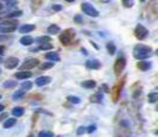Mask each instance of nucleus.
<instances>
[{"instance_id":"nucleus-46","label":"nucleus","mask_w":158,"mask_h":137,"mask_svg":"<svg viewBox=\"0 0 158 137\" xmlns=\"http://www.w3.org/2000/svg\"><path fill=\"white\" fill-rule=\"evenodd\" d=\"M0 60H1V59H0Z\"/></svg>"},{"instance_id":"nucleus-33","label":"nucleus","mask_w":158,"mask_h":137,"mask_svg":"<svg viewBox=\"0 0 158 137\" xmlns=\"http://www.w3.org/2000/svg\"><path fill=\"white\" fill-rule=\"evenodd\" d=\"M52 10H54L55 12H60L63 10V6L62 5H52Z\"/></svg>"},{"instance_id":"nucleus-43","label":"nucleus","mask_w":158,"mask_h":137,"mask_svg":"<svg viewBox=\"0 0 158 137\" xmlns=\"http://www.w3.org/2000/svg\"><path fill=\"white\" fill-rule=\"evenodd\" d=\"M65 1H68V3H74L75 0H65Z\"/></svg>"},{"instance_id":"nucleus-12","label":"nucleus","mask_w":158,"mask_h":137,"mask_svg":"<svg viewBox=\"0 0 158 137\" xmlns=\"http://www.w3.org/2000/svg\"><path fill=\"white\" fill-rule=\"evenodd\" d=\"M152 67V64H151V62H149V61H142V62H139L138 63V68L140 71H144V72H146V71H149L150 68Z\"/></svg>"},{"instance_id":"nucleus-4","label":"nucleus","mask_w":158,"mask_h":137,"mask_svg":"<svg viewBox=\"0 0 158 137\" xmlns=\"http://www.w3.org/2000/svg\"><path fill=\"white\" fill-rule=\"evenodd\" d=\"M125 67H126V59L124 56L118 57L115 63H114V72H115V74H118V75L121 74L122 71L125 69Z\"/></svg>"},{"instance_id":"nucleus-21","label":"nucleus","mask_w":158,"mask_h":137,"mask_svg":"<svg viewBox=\"0 0 158 137\" xmlns=\"http://www.w3.org/2000/svg\"><path fill=\"white\" fill-rule=\"evenodd\" d=\"M15 86H17V81H14V80H6L4 82V87L5 88H13Z\"/></svg>"},{"instance_id":"nucleus-10","label":"nucleus","mask_w":158,"mask_h":137,"mask_svg":"<svg viewBox=\"0 0 158 137\" xmlns=\"http://www.w3.org/2000/svg\"><path fill=\"white\" fill-rule=\"evenodd\" d=\"M50 81H51V78H49V76H39V78L36 79V85L41 87V86H45V85H48Z\"/></svg>"},{"instance_id":"nucleus-26","label":"nucleus","mask_w":158,"mask_h":137,"mask_svg":"<svg viewBox=\"0 0 158 137\" xmlns=\"http://www.w3.org/2000/svg\"><path fill=\"white\" fill-rule=\"evenodd\" d=\"M23 97H24V91H23V90H22V91H17V92L13 93V99H14V100L22 99Z\"/></svg>"},{"instance_id":"nucleus-45","label":"nucleus","mask_w":158,"mask_h":137,"mask_svg":"<svg viewBox=\"0 0 158 137\" xmlns=\"http://www.w3.org/2000/svg\"><path fill=\"white\" fill-rule=\"evenodd\" d=\"M0 99H1V95H0Z\"/></svg>"},{"instance_id":"nucleus-41","label":"nucleus","mask_w":158,"mask_h":137,"mask_svg":"<svg viewBox=\"0 0 158 137\" xmlns=\"http://www.w3.org/2000/svg\"><path fill=\"white\" fill-rule=\"evenodd\" d=\"M4 109H5V106L0 104V112H1V111H4Z\"/></svg>"},{"instance_id":"nucleus-1","label":"nucleus","mask_w":158,"mask_h":137,"mask_svg":"<svg viewBox=\"0 0 158 137\" xmlns=\"http://www.w3.org/2000/svg\"><path fill=\"white\" fill-rule=\"evenodd\" d=\"M151 48L149 45H144V44H137L133 49V56L137 60H146L149 57V55L151 54Z\"/></svg>"},{"instance_id":"nucleus-35","label":"nucleus","mask_w":158,"mask_h":137,"mask_svg":"<svg viewBox=\"0 0 158 137\" xmlns=\"http://www.w3.org/2000/svg\"><path fill=\"white\" fill-rule=\"evenodd\" d=\"M84 131H86V128H84V126H80V128L77 129V133H79V135H83Z\"/></svg>"},{"instance_id":"nucleus-29","label":"nucleus","mask_w":158,"mask_h":137,"mask_svg":"<svg viewBox=\"0 0 158 137\" xmlns=\"http://www.w3.org/2000/svg\"><path fill=\"white\" fill-rule=\"evenodd\" d=\"M147 99H149V102H151V104L156 102L157 101V93L156 92L154 93H150L149 97H147Z\"/></svg>"},{"instance_id":"nucleus-25","label":"nucleus","mask_w":158,"mask_h":137,"mask_svg":"<svg viewBox=\"0 0 158 137\" xmlns=\"http://www.w3.org/2000/svg\"><path fill=\"white\" fill-rule=\"evenodd\" d=\"M122 5L126 8H131L134 5V0H122Z\"/></svg>"},{"instance_id":"nucleus-17","label":"nucleus","mask_w":158,"mask_h":137,"mask_svg":"<svg viewBox=\"0 0 158 137\" xmlns=\"http://www.w3.org/2000/svg\"><path fill=\"white\" fill-rule=\"evenodd\" d=\"M33 37H31V36H24V37H22L20 38V44H23V45H31L32 43H33Z\"/></svg>"},{"instance_id":"nucleus-8","label":"nucleus","mask_w":158,"mask_h":137,"mask_svg":"<svg viewBox=\"0 0 158 137\" xmlns=\"http://www.w3.org/2000/svg\"><path fill=\"white\" fill-rule=\"evenodd\" d=\"M19 64V60L17 59V57H8L6 61H5V67L7 68V69H13V68L15 67H18Z\"/></svg>"},{"instance_id":"nucleus-37","label":"nucleus","mask_w":158,"mask_h":137,"mask_svg":"<svg viewBox=\"0 0 158 137\" xmlns=\"http://www.w3.org/2000/svg\"><path fill=\"white\" fill-rule=\"evenodd\" d=\"M6 40H8L6 35H0V41H6Z\"/></svg>"},{"instance_id":"nucleus-5","label":"nucleus","mask_w":158,"mask_h":137,"mask_svg":"<svg viewBox=\"0 0 158 137\" xmlns=\"http://www.w3.org/2000/svg\"><path fill=\"white\" fill-rule=\"evenodd\" d=\"M38 64H39V61L37 59H29L23 62L20 68H22V71H30L32 68H36Z\"/></svg>"},{"instance_id":"nucleus-20","label":"nucleus","mask_w":158,"mask_h":137,"mask_svg":"<svg viewBox=\"0 0 158 137\" xmlns=\"http://www.w3.org/2000/svg\"><path fill=\"white\" fill-rule=\"evenodd\" d=\"M23 14V11H20V10H14V11H12V12H10L8 14H7V18L8 19H13V18H17V17H20Z\"/></svg>"},{"instance_id":"nucleus-23","label":"nucleus","mask_w":158,"mask_h":137,"mask_svg":"<svg viewBox=\"0 0 158 137\" xmlns=\"http://www.w3.org/2000/svg\"><path fill=\"white\" fill-rule=\"evenodd\" d=\"M68 101H70L72 104H80L81 102V99L79 97H75V95H68Z\"/></svg>"},{"instance_id":"nucleus-31","label":"nucleus","mask_w":158,"mask_h":137,"mask_svg":"<svg viewBox=\"0 0 158 137\" xmlns=\"http://www.w3.org/2000/svg\"><path fill=\"white\" fill-rule=\"evenodd\" d=\"M101 100H102V95H101V93L94 94V97H92V101H98V102H100Z\"/></svg>"},{"instance_id":"nucleus-30","label":"nucleus","mask_w":158,"mask_h":137,"mask_svg":"<svg viewBox=\"0 0 158 137\" xmlns=\"http://www.w3.org/2000/svg\"><path fill=\"white\" fill-rule=\"evenodd\" d=\"M52 48V44H50V43H44V44H41L39 45V49H42V50H51Z\"/></svg>"},{"instance_id":"nucleus-47","label":"nucleus","mask_w":158,"mask_h":137,"mask_svg":"<svg viewBox=\"0 0 158 137\" xmlns=\"http://www.w3.org/2000/svg\"><path fill=\"white\" fill-rule=\"evenodd\" d=\"M7 1H8V0H7Z\"/></svg>"},{"instance_id":"nucleus-24","label":"nucleus","mask_w":158,"mask_h":137,"mask_svg":"<svg viewBox=\"0 0 158 137\" xmlns=\"http://www.w3.org/2000/svg\"><path fill=\"white\" fill-rule=\"evenodd\" d=\"M32 88V82L31 81H25L22 83V90L23 91H27V90H31Z\"/></svg>"},{"instance_id":"nucleus-11","label":"nucleus","mask_w":158,"mask_h":137,"mask_svg":"<svg viewBox=\"0 0 158 137\" xmlns=\"http://www.w3.org/2000/svg\"><path fill=\"white\" fill-rule=\"evenodd\" d=\"M81 86L83 88H88V90H92V88H95L96 87V82L94 80H86L81 83Z\"/></svg>"},{"instance_id":"nucleus-40","label":"nucleus","mask_w":158,"mask_h":137,"mask_svg":"<svg viewBox=\"0 0 158 137\" xmlns=\"http://www.w3.org/2000/svg\"><path fill=\"white\" fill-rule=\"evenodd\" d=\"M100 3H105V4H108V3H111V0H99Z\"/></svg>"},{"instance_id":"nucleus-32","label":"nucleus","mask_w":158,"mask_h":137,"mask_svg":"<svg viewBox=\"0 0 158 137\" xmlns=\"http://www.w3.org/2000/svg\"><path fill=\"white\" fill-rule=\"evenodd\" d=\"M74 22H75V23H79V24H82V23H83V19H82V17H81L80 14H76V16L74 17Z\"/></svg>"},{"instance_id":"nucleus-7","label":"nucleus","mask_w":158,"mask_h":137,"mask_svg":"<svg viewBox=\"0 0 158 137\" xmlns=\"http://www.w3.org/2000/svg\"><path fill=\"white\" fill-rule=\"evenodd\" d=\"M86 67L89 69H100L101 68V62L96 59H91L86 61Z\"/></svg>"},{"instance_id":"nucleus-36","label":"nucleus","mask_w":158,"mask_h":137,"mask_svg":"<svg viewBox=\"0 0 158 137\" xmlns=\"http://www.w3.org/2000/svg\"><path fill=\"white\" fill-rule=\"evenodd\" d=\"M7 117V113H3V114H0V122L4 121V119Z\"/></svg>"},{"instance_id":"nucleus-2","label":"nucleus","mask_w":158,"mask_h":137,"mask_svg":"<svg viewBox=\"0 0 158 137\" xmlns=\"http://www.w3.org/2000/svg\"><path fill=\"white\" fill-rule=\"evenodd\" d=\"M81 10L83 11V13H86L87 16H89V17H93V18L99 17V11L89 3H82L81 4Z\"/></svg>"},{"instance_id":"nucleus-38","label":"nucleus","mask_w":158,"mask_h":137,"mask_svg":"<svg viewBox=\"0 0 158 137\" xmlns=\"http://www.w3.org/2000/svg\"><path fill=\"white\" fill-rule=\"evenodd\" d=\"M102 90H103V91H106V92H108V91H110V90H108V87H107V85H105V83L102 85Z\"/></svg>"},{"instance_id":"nucleus-15","label":"nucleus","mask_w":158,"mask_h":137,"mask_svg":"<svg viewBox=\"0 0 158 137\" xmlns=\"http://www.w3.org/2000/svg\"><path fill=\"white\" fill-rule=\"evenodd\" d=\"M45 57L50 61H60V55L55 51H49V53L45 55Z\"/></svg>"},{"instance_id":"nucleus-16","label":"nucleus","mask_w":158,"mask_h":137,"mask_svg":"<svg viewBox=\"0 0 158 137\" xmlns=\"http://www.w3.org/2000/svg\"><path fill=\"white\" fill-rule=\"evenodd\" d=\"M15 124H17V119H15V118H8L7 121H5V123L3 124V126H4L5 129H10V128L14 126Z\"/></svg>"},{"instance_id":"nucleus-22","label":"nucleus","mask_w":158,"mask_h":137,"mask_svg":"<svg viewBox=\"0 0 158 137\" xmlns=\"http://www.w3.org/2000/svg\"><path fill=\"white\" fill-rule=\"evenodd\" d=\"M50 40H51V38H50L49 36H42V37H38V38L36 40V42L41 45V44H44V43H49Z\"/></svg>"},{"instance_id":"nucleus-19","label":"nucleus","mask_w":158,"mask_h":137,"mask_svg":"<svg viewBox=\"0 0 158 137\" xmlns=\"http://www.w3.org/2000/svg\"><path fill=\"white\" fill-rule=\"evenodd\" d=\"M106 49H107L110 55H114L115 54V50H117V47H115V44L113 42H108L106 44Z\"/></svg>"},{"instance_id":"nucleus-42","label":"nucleus","mask_w":158,"mask_h":137,"mask_svg":"<svg viewBox=\"0 0 158 137\" xmlns=\"http://www.w3.org/2000/svg\"><path fill=\"white\" fill-rule=\"evenodd\" d=\"M4 10V5L1 4V3H0V11H3Z\"/></svg>"},{"instance_id":"nucleus-34","label":"nucleus","mask_w":158,"mask_h":137,"mask_svg":"<svg viewBox=\"0 0 158 137\" xmlns=\"http://www.w3.org/2000/svg\"><path fill=\"white\" fill-rule=\"evenodd\" d=\"M87 131H88V133H93L95 130H96V125H91L88 129H86Z\"/></svg>"},{"instance_id":"nucleus-27","label":"nucleus","mask_w":158,"mask_h":137,"mask_svg":"<svg viewBox=\"0 0 158 137\" xmlns=\"http://www.w3.org/2000/svg\"><path fill=\"white\" fill-rule=\"evenodd\" d=\"M52 67H54V63H52V62H45V63H43L41 66V69L42 71H46V69H50V68H52Z\"/></svg>"},{"instance_id":"nucleus-13","label":"nucleus","mask_w":158,"mask_h":137,"mask_svg":"<svg viewBox=\"0 0 158 137\" xmlns=\"http://www.w3.org/2000/svg\"><path fill=\"white\" fill-rule=\"evenodd\" d=\"M34 29H36V26H34L33 24H25V25H22V26L19 28V31H20L22 33H27V32L33 31Z\"/></svg>"},{"instance_id":"nucleus-18","label":"nucleus","mask_w":158,"mask_h":137,"mask_svg":"<svg viewBox=\"0 0 158 137\" xmlns=\"http://www.w3.org/2000/svg\"><path fill=\"white\" fill-rule=\"evenodd\" d=\"M24 112H25V110L23 107H20V106H17V107H14L12 110V114L14 117H22L24 114Z\"/></svg>"},{"instance_id":"nucleus-9","label":"nucleus","mask_w":158,"mask_h":137,"mask_svg":"<svg viewBox=\"0 0 158 137\" xmlns=\"http://www.w3.org/2000/svg\"><path fill=\"white\" fill-rule=\"evenodd\" d=\"M14 76L18 79V80H25V79H29L32 76V73L30 71H20V72H17L14 74Z\"/></svg>"},{"instance_id":"nucleus-44","label":"nucleus","mask_w":158,"mask_h":137,"mask_svg":"<svg viewBox=\"0 0 158 137\" xmlns=\"http://www.w3.org/2000/svg\"><path fill=\"white\" fill-rule=\"evenodd\" d=\"M142 1H145V0H142Z\"/></svg>"},{"instance_id":"nucleus-3","label":"nucleus","mask_w":158,"mask_h":137,"mask_svg":"<svg viewBox=\"0 0 158 137\" xmlns=\"http://www.w3.org/2000/svg\"><path fill=\"white\" fill-rule=\"evenodd\" d=\"M147 35H149L147 29L144 25H142V24H137V26L134 29V36H136V38L144 40V38L147 37Z\"/></svg>"},{"instance_id":"nucleus-39","label":"nucleus","mask_w":158,"mask_h":137,"mask_svg":"<svg viewBox=\"0 0 158 137\" xmlns=\"http://www.w3.org/2000/svg\"><path fill=\"white\" fill-rule=\"evenodd\" d=\"M5 53V49H4V47H0V55H3Z\"/></svg>"},{"instance_id":"nucleus-6","label":"nucleus","mask_w":158,"mask_h":137,"mask_svg":"<svg viewBox=\"0 0 158 137\" xmlns=\"http://www.w3.org/2000/svg\"><path fill=\"white\" fill-rule=\"evenodd\" d=\"M74 38V31L73 30H67V31H64V32H62V35H61V37H60V41L63 43V44H69L70 42H72V40Z\"/></svg>"},{"instance_id":"nucleus-28","label":"nucleus","mask_w":158,"mask_h":137,"mask_svg":"<svg viewBox=\"0 0 158 137\" xmlns=\"http://www.w3.org/2000/svg\"><path fill=\"white\" fill-rule=\"evenodd\" d=\"M38 137H54V133L51 131H41L38 133Z\"/></svg>"},{"instance_id":"nucleus-14","label":"nucleus","mask_w":158,"mask_h":137,"mask_svg":"<svg viewBox=\"0 0 158 137\" xmlns=\"http://www.w3.org/2000/svg\"><path fill=\"white\" fill-rule=\"evenodd\" d=\"M61 31V28L56 24H51L49 28H48V32L50 33V35H57V33Z\"/></svg>"}]
</instances>
